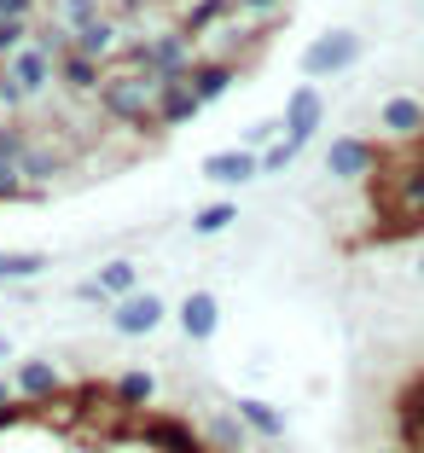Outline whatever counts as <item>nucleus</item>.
<instances>
[{
    "label": "nucleus",
    "instance_id": "nucleus-1",
    "mask_svg": "<svg viewBox=\"0 0 424 453\" xmlns=\"http://www.w3.org/2000/svg\"><path fill=\"white\" fill-rule=\"evenodd\" d=\"M99 117L111 128H134V134H163L158 128V76L146 70H128V65H111L105 81H99V94H93Z\"/></svg>",
    "mask_w": 424,
    "mask_h": 453
},
{
    "label": "nucleus",
    "instance_id": "nucleus-2",
    "mask_svg": "<svg viewBox=\"0 0 424 453\" xmlns=\"http://www.w3.org/2000/svg\"><path fill=\"white\" fill-rule=\"evenodd\" d=\"M360 58H366V35L337 24V29H320V35L303 47V58H297V65H303L308 81H326V76H343V70H355Z\"/></svg>",
    "mask_w": 424,
    "mask_h": 453
},
{
    "label": "nucleus",
    "instance_id": "nucleus-3",
    "mask_svg": "<svg viewBox=\"0 0 424 453\" xmlns=\"http://www.w3.org/2000/svg\"><path fill=\"white\" fill-rule=\"evenodd\" d=\"M378 163H384V146L366 140V134H337L326 146V174L332 180H366V174H378Z\"/></svg>",
    "mask_w": 424,
    "mask_h": 453
},
{
    "label": "nucleus",
    "instance_id": "nucleus-4",
    "mask_svg": "<svg viewBox=\"0 0 424 453\" xmlns=\"http://www.w3.org/2000/svg\"><path fill=\"white\" fill-rule=\"evenodd\" d=\"M163 314H169V303H163L151 285H140V291H128V296L111 303V332L117 337H151L163 326Z\"/></svg>",
    "mask_w": 424,
    "mask_h": 453
},
{
    "label": "nucleus",
    "instance_id": "nucleus-5",
    "mask_svg": "<svg viewBox=\"0 0 424 453\" xmlns=\"http://www.w3.org/2000/svg\"><path fill=\"white\" fill-rule=\"evenodd\" d=\"M122 41H128V29H122V18L111 12V6L99 18H88V24L70 29V47H76V53H88V58H99V65H117Z\"/></svg>",
    "mask_w": 424,
    "mask_h": 453
},
{
    "label": "nucleus",
    "instance_id": "nucleus-6",
    "mask_svg": "<svg viewBox=\"0 0 424 453\" xmlns=\"http://www.w3.org/2000/svg\"><path fill=\"white\" fill-rule=\"evenodd\" d=\"M279 122H285V134H291L297 146H308V140L320 134V122H326V94H320V81L291 88V94H285V111H279Z\"/></svg>",
    "mask_w": 424,
    "mask_h": 453
},
{
    "label": "nucleus",
    "instance_id": "nucleus-7",
    "mask_svg": "<svg viewBox=\"0 0 424 453\" xmlns=\"http://www.w3.org/2000/svg\"><path fill=\"white\" fill-rule=\"evenodd\" d=\"M12 389H18V401H24V407H47L53 395H65V372H58V360L29 355V360H18Z\"/></svg>",
    "mask_w": 424,
    "mask_h": 453
},
{
    "label": "nucleus",
    "instance_id": "nucleus-8",
    "mask_svg": "<svg viewBox=\"0 0 424 453\" xmlns=\"http://www.w3.org/2000/svg\"><path fill=\"white\" fill-rule=\"evenodd\" d=\"M198 169H204V180H210V187L239 192V187H251L256 174H262V157H256L251 146H221V151H210Z\"/></svg>",
    "mask_w": 424,
    "mask_h": 453
},
{
    "label": "nucleus",
    "instance_id": "nucleus-9",
    "mask_svg": "<svg viewBox=\"0 0 424 453\" xmlns=\"http://www.w3.org/2000/svg\"><path fill=\"white\" fill-rule=\"evenodd\" d=\"M174 320H181L186 343H215V332H221V296L215 291H186L181 308H174Z\"/></svg>",
    "mask_w": 424,
    "mask_h": 453
},
{
    "label": "nucleus",
    "instance_id": "nucleus-10",
    "mask_svg": "<svg viewBox=\"0 0 424 453\" xmlns=\"http://www.w3.org/2000/svg\"><path fill=\"white\" fill-rule=\"evenodd\" d=\"M6 70H12V81L24 88L29 99H41V94H53V81H58V58L53 53H41L35 41H24L12 58H6Z\"/></svg>",
    "mask_w": 424,
    "mask_h": 453
},
{
    "label": "nucleus",
    "instance_id": "nucleus-11",
    "mask_svg": "<svg viewBox=\"0 0 424 453\" xmlns=\"http://www.w3.org/2000/svg\"><path fill=\"white\" fill-rule=\"evenodd\" d=\"M204 117V99L192 94V81L174 76V81H158V128H186V122H198Z\"/></svg>",
    "mask_w": 424,
    "mask_h": 453
},
{
    "label": "nucleus",
    "instance_id": "nucleus-12",
    "mask_svg": "<svg viewBox=\"0 0 424 453\" xmlns=\"http://www.w3.org/2000/svg\"><path fill=\"white\" fill-rule=\"evenodd\" d=\"M227 18H239L233 0H174V24H181L192 41H204L210 29H221Z\"/></svg>",
    "mask_w": 424,
    "mask_h": 453
},
{
    "label": "nucleus",
    "instance_id": "nucleus-13",
    "mask_svg": "<svg viewBox=\"0 0 424 453\" xmlns=\"http://www.w3.org/2000/svg\"><path fill=\"white\" fill-rule=\"evenodd\" d=\"M378 128L396 134V140H419V134H424V99L419 94H389V99H378Z\"/></svg>",
    "mask_w": 424,
    "mask_h": 453
},
{
    "label": "nucleus",
    "instance_id": "nucleus-14",
    "mask_svg": "<svg viewBox=\"0 0 424 453\" xmlns=\"http://www.w3.org/2000/svg\"><path fill=\"white\" fill-rule=\"evenodd\" d=\"M186 81H192V94H198L204 105H215V99H227V94H233V81H239V65H227V58L198 53V65L186 70Z\"/></svg>",
    "mask_w": 424,
    "mask_h": 453
},
{
    "label": "nucleus",
    "instance_id": "nucleus-15",
    "mask_svg": "<svg viewBox=\"0 0 424 453\" xmlns=\"http://www.w3.org/2000/svg\"><path fill=\"white\" fill-rule=\"evenodd\" d=\"M105 70L111 65H99V58H88V53L70 47V53L58 58V88H65L70 99H93V94H99V81H105Z\"/></svg>",
    "mask_w": 424,
    "mask_h": 453
},
{
    "label": "nucleus",
    "instance_id": "nucleus-16",
    "mask_svg": "<svg viewBox=\"0 0 424 453\" xmlns=\"http://www.w3.org/2000/svg\"><path fill=\"white\" fill-rule=\"evenodd\" d=\"M233 413L244 418V425H251V436H267V441H285V413H279L274 401H262V395H239L233 401Z\"/></svg>",
    "mask_w": 424,
    "mask_h": 453
},
{
    "label": "nucleus",
    "instance_id": "nucleus-17",
    "mask_svg": "<svg viewBox=\"0 0 424 453\" xmlns=\"http://www.w3.org/2000/svg\"><path fill=\"white\" fill-rule=\"evenodd\" d=\"M111 401H117L122 413H151V401H158V372H122L117 384H111Z\"/></svg>",
    "mask_w": 424,
    "mask_h": 453
},
{
    "label": "nucleus",
    "instance_id": "nucleus-18",
    "mask_svg": "<svg viewBox=\"0 0 424 453\" xmlns=\"http://www.w3.org/2000/svg\"><path fill=\"white\" fill-rule=\"evenodd\" d=\"M204 441H210L215 453H244V448H251V425L227 407V413H210V418H204Z\"/></svg>",
    "mask_w": 424,
    "mask_h": 453
},
{
    "label": "nucleus",
    "instance_id": "nucleus-19",
    "mask_svg": "<svg viewBox=\"0 0 424 453\" xmlns=\"http://www.w3.org/2000/svg\"><path fill=\"white\" fill-rule=\"evenodd\" d=\"M53 267L47 250H0V285H29Z\"/></svg>",
    "mask_w": 424,
    "mask_h": 453
},
{
    "label": "nucleus",
    "instance_id": "nucleus-20",
    "mask_svg": "<svg viewBox=\"0 0 424 453\" xmlns=\"http://www.w3.org/2000/svg\"><path fill=\"white\" fill-rule=\"evenodd\" d=\"M93 280H99V291L111 296V303H117V296H128V291H140V267L128 262V256H111V262H99V273H93Z\"/></svg>",
    "mask_w": 424,
    "mask_h": 453
},
{
    "label": "nucleus",
    "instance_id": "nucleus-21",
    "mask_svg": "<svg viewBox=\"0 0 424 453\" xmlns=\"http://www.w3.org/2000/svg\"><path fill=\"white\" fill-rule=\"evenodd\" d=\"M233 221H239V198H215L204 210H192V239H221Z\"/></svg>",
    "mask_w": 424,
    "mask_h": 453
},
{
    "label": "nucleus",
    "instance_id": "nucleus-22",
    "mask_svg": "<svg viewBox=\"0 0 424 453\" xmlns=\"http://www.w3.org/2000/svg\"><path fill=\"white\" fill-rule=\"evenodd\" d=\"M256 157H262V174H285L297 157H303V146H297L291 134H279V140H267V146L256 151Z\"/></svg>",
    "mask_w": 424,
    "mask_h": 453
},
{
    "label": "nucleus",
    "instance_id": "nucleus-23",
    "mask_svg": "<svg viewBox=\"0 0 424 453\" xmlns=\"http://www.w3.org/2000/svg\"><path fill=\"white\" fill-rule=\"evenodd\" d=\"M47 12H53V18H65V24L76 29V24H88V18H99V12H105V0H47Z\"/></svg>",
    "mask_w": 424,
    "mask_h": 453
},
{
    "label": "nucleus",
    "instance_id": "nucleus-24",
    "mask_svg": "<svg viewBox=\"0 0 424 453\" xmlns=\"http://www.w3.org/2000/svg\"><path fill=\"white\" fill-rule=\"evenodd\" d=\"M29 24H35V18H0V65L29 41Z\"/></svg>",
    "mask_w": 424,
    "mask_h": 453
},
{
    "label": "nucleus",
    "instance_id": "nucleus-25",
    "mask_svg": "<svg viewBox=\"0 0 424 453\" xmlns=\"http://www.w3.org/2000/svg\"><path fill=\"white\" fill-rule=\"evenodd\" d=\"M279 134H285V122H279V117H262V122H251V128H244V140H239V146L262 151L267 140H279Z\"/></svg>",
    "mask_w": 424,
    "mask_h": 453
},
{
    "label": "nucleus",
    "instance_id": "nucleus-26",
    "mask_svg": "<svg viewBox=\"0 0 424 453\" xmlns=\"http://www.w3.org/2000/svg\"><path fill=\"white\" fill-rule=\"evenodd\" d=\"M239 18H285L291 12V0H233Z\"/></svg>",
    "mask_w": 424,
    "mask_h": 453
},
{
    "label": "nucleus",
    "instance_id": "nucleus-27",
    "mask_svg": "<svg viewBox=\"0 0 424 453\" xmlns=\"http://www.w3.org/2000/svg\"><path fill=\"white\" fill-rule=\"evenodd\" d=\"M70 303H81V308H99V303H111V296L99 291V280H81L76 291H70Z\"/></svg>",
    "mask_w": 424,
    "mask_h": 453
},
{
    "label": "nucleus",
    "instance_id": "nucleus-28",
    "mask_svg": "<svg viewBox=\"0 0 424 453\" xmlns=\"http://www.w3.org/2000/svg\"><path fill=\"white\" fill-rule=\"evenodd\" d=\"M41 0H0V18H35Z\"/></svg>",
    "mask_w": 424,
    "mask_h": 453
},
{
    "label": "nucleus",
    "instance_id": "nucleus-29",
    "mask_svg": "<svg viewBox=\"0 0 424 453\" xmlns=\"http://www.w3.org/2000/svg\"><path fill=\"white\" fill-rule=\"evenodd\" d=\"M18 401V389H12V378H0V407H12Z\"/></svg>",
    "mask_w": 424,
    "mask_h": 453
},
{
    "label": "nucleus",
    "instance_id": "nucleus-30",
    "mask_svg": "<svg viewBox=\"0 0 424 453\" xmlns=\"http://www.w3.org/2000/svg\"><path fill=\"white\" fill-rule=\"evenodd\" d=\"M0 360H12V337L6 332H0Z\"/></svg>",
    "mask_w": 424,
    "mask_h": 453
},
{
    "label": "nucleus",
    "instance_id": "nucleus-31",
    "mask_svg": "<svg viewBox=\"0 0 424 453\" xmlns=\"http://www.w3.org/2000/svg\"><path fill=\"white\" fill-rule=\"evenodd\" d=\"M412 273H419V285H424V250H419V256H412Z\"/></svg>",
    "mask_w": 424,
    "mask_h": 453
},
{
    "label": "nucleus",
    "instance_id": "nucleus-32",
    "mask_svg": "<svg viewBox=\"0 0 424 453\" xmlns=\"http://www.w3.org/2000/svg\"><path fill=\"white\" fill-rule=\"evenodd\" d=\"M378 453H412V448H407V441H389V448H378Z\"/></svg>",
    "mask_w": 424,
    "mask_h": 453
}]
</instances>
